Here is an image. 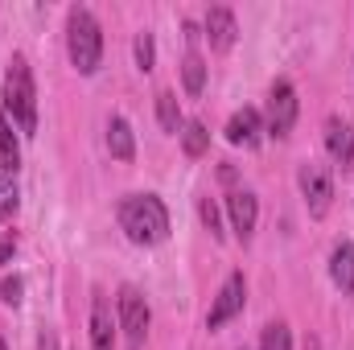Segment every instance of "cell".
Listing matches in <instances>:
<instances>
[{
  "label": "cell",
  "instance_id": "6da1fadb",
  "mask_svg": "<svg viewBox=\"0 0 354 350\" xmlns=\"http://www.w3.org/2000/svg\"><path fill=\"white\" fill-rule=\"evenodd\" d=\"M115 219H120V231L140 248L169 239V210L157 194H124L115 206Z\"/></svg>",
  "mask_w": 354,
  "mask_h": 350
},
{
  "label": "cell",
  "instance_id": "7a4b0ae2",
  "mask_svg": "<svg viewBox=\"0 0 354 350\" xmlns=\"http://www.w3.org/2000/svg\"><path fill=\"white\" fill-rule=\"evenodd\" d=\"M4 116H12V124L25 136H33V128H37V87H33V71L21 54L8 62V75H4Z\"/></svg>",
  "mask_w": 354,
  "mask_h": 350
},
{
  "label": "cell",
  "instance_id": "3957f363",
  "mask_svg": "<svg viewBox=\"0 0 354 350\" xmlns=\"http://www.w3.org/2000/svg\"><path fill=\"white\" fill-rule=\"evenodd\" d=\"M66 54H71L79 75H95V66L103 58V29L91 17V8H71V17H66Z\"/></svg>",
  "mask_w": 354,
  "mask_h": 350
},
{
  "label": "cell",
  "instance_id": "277c9868",
  "mask_svg": "<svg viewBox=\"0 0 354 350\" xmlns=\"http://www.w3.org/2000/svg\"><path fill=\"white\" fill-rule=\"evenodd\" d=\"M301 194H305V206H309V214L313 219H326L330 214V202H334V181H330V169L326 165H317V161H305L301 165Z\"/></svg>",
  "mask_w": 354,
  "mask_h": 350
},
{
  "label": "cell",
  "instance_id": "5b68a950",
  "mask_svg": "<svg viewBox=\"0 0 354 350\" xmlns=\"http://www.w3.org/2000/svg\"><path fill=\"white\" fill-rule=\"evenodd\" d=\"M297 111H301L297 87H292L288 79H276L272 91H268V132H272V136H288L292 124H297Z\"/></svg>",
  "mask_w": 354,
  "mask_h": 350
},
{
  "label": "cell",
  "instance_id": "8992f818",
  "mask_svg": "<svg viewBox=\"0 0 354 350\" xmlns=\"http://www.w3.org/2000/svg\"><path fill=\"white\" fill-rule=\"evenodd\" d=\"M243 301H248V280H243V272H231V276L223 280V288H218L210 313H206V330H218V326H227L231 317H239V313H243Z\"/></svg>",
  "mask_w": 354,
  "mask_h": 350
},
{
  "label": "cell",
  "instance_id": "52a82bcc",
  "mask_svg": "<svg viewBox=\"0 0 354 350\" xmlns=\"http://www.w3.org/2000/svg\"><path fill=\"white\" fill-rule=\"evenodd\" d=\"M120 330H124V338H128L132 350L140 347L145 334H149V301H145L140 288H132V284L120 288Z\"/></svg>",
  "mask_w": 354,
  "mask_h": 350
},
{
  "label": "cell",
  "instance_id": "ba28073f",
  "mask_svg": "<svg viewBox=\"0 0 354 350\" xmlns=\"http://www.w3.org/2000/svg\"><path fill=\"white\" fill-rule=\"evenodd\" d=\"M227 214H231V231L248 243L252 231H256V223H260V202H256V194H252V190H235V194L227 198Z\"/></svg>",
  "mask_w": 354,
  "mask_h": 350
},
{
  "label": "cell",
  "instance_id": "9c48e42d",
  "mask_svg": "<svg viewBox=\"0 0 354 350\" xmlns=\"http://www.w3.org/2000/svg\"><path fill=\"white\" fill-rule=\"evenodd\" d=\"M202 29H206V37H210V50H231V46H235V33H239L235 12H231V8H223V4H214V8L206 12Z\"/></svg>",
  "mask_w": 354,
  "mask_h": 350
},
{
  "label": "cell",
  "instance_id": "30bf717a",
  "mask_svg": "<svg viewBox=\"0 0 354 350\" xmlns=\"http://www.w3.org/2000/svg\"><path fill=\"white\" fill-rule=\"evenodd\" d=\"M260 132H264V116H260L256 107H239V111L227 120V140H231V145L252 149V145H260Z\"/></svg>",
  "mask_w": 354,
  "mask_h": 350
},
{
  "label": "cell",
  "instance_id": "8fae6325",
  "mask_svg": "<svg viewBox=\"0 0 354 350\" xmlns=\"http://www.w3.org/2000/svg\"><path fill=\"white\" fill-rule=\"evenodd\" d=\"M326 149H330L334 165H342V169L354 165V132H351L346 120H338V116L326 120Z\"/></svg>",
  "mask_w": 354,
  "mask_h": 350
},
{
  "label": "cell",
  "instance_id": "7c38bea8",
  "mask_svg": "<svg viewBox=\"0 0 354 350\" xmlns=\"http://www.w3.org/2000/svg\"><path fill=\"white\" fill-rule=\"evenodd\" d=\"M91 347L95 350H115V326H111V305L103 293L91 297Z\"/></svg>",
  "mask_w": 354,
  "mask_h": 350
},
{
  "label": "cell",
  "instance_id": "4fadbf2b",
  "mask_svg": "<svg viewBox=\"0 0 354 350\" xmlns=\"http://www.w3.org/2000/svg\"><path fill=\"white\" fill-rule=\"evenodd\" d=\"M330 276H334V284L342 293H354V243L351 239L334 243V252H330Z\"/></svg>",
  "mask_w": 354,
  "mask_h": 350
},
{
  "label": "cell",
  "instance_id": "5bb4252c",
  "mask_svg": "<svg viewBox=\"0 0 354 350\" xmlns=\"http://www.w3.org/2000/svg\"><path fill=\"white\" fill-rule=\"evenodd\" d=\"M107 149H111L115 161H132L136 157V136H132V124L124 116H111V124H107Z\"/></svg>",
  "mask_w": 354,
  "mask_h": 350
},
{
  "label": "cell",
  "instance_id": "9a60e30c",
  "mask_svg": "<svg viewBox=\"0 0 354 350\" xmlns=\"http://www.w3.org/2000/svg\"><path fill=\"white\" fill-rule=\"evenodd\" d=\"M181 149H185V157H202L210 149V132H206L202 120H185L181 124Z\"/></svg>",
  "mask_w": 354,
  "mask_h": 350
},
{
  "label": "cell",
  "instance_id": "2e32d148",
  "mask_svg": "<svg viewBox=\"0 0 354 350\" xmlns=\"http://www.w3.org/2000/svg\"><path fill=\"white\" fill-rule=\"evenodd\" d=\"M17 165H21V149H17V136H12L8 116H0V174H12Z\"/></svg>",
  "mask_w": 354,
  "mask_h": 350
},
{
  "label": "cell",
  "instance_id": "e0dca14e",
  "mask_svg": "<svg viewBox=\"0 0 354 350\" xmlns=\"http://www.w3.org/2000/svg\"><path fill=\"white\" fill-rule=\"evenodd\" d=\"M157 120H161L165 132H177V136H181V124H185V120H181V107H177L174 91H161V95H157Z\"/></svg>",
  "mask_w": 354,
  "mask_h": 350
},
{
  "label": "cell",
  "instance_id": "ac0fdd59",
  "mask_svg": "<svg viewBox=\"0 0 354 350\" xmlns=\"http://www.w3.org/2000/svg\"><path fill=\"white\" fill-rule=\"evenodd\" d=\"M181 83L189 95H198V91L206 87V62H202V54L198 50H189L185 54V62H181Z\"/></svg>",
  "mask_w": 354,
  "mask_h": 350
},
{
  "label": "cell",
  "instance_id": "d6986e66",
  "mask_svg": "<svg viewBox=\"0 0 354 350\" xmlns=\"http://www.w3.org/2000/svg\"><path fill=\"white\" fill-rule=\"evenodd\" d=\"M260 350H292V334L284 322H268L260 334Z\"/></svg>",
  "mask_w": 354,
  "mask_h": 350
},
{
  "label": "cell",
  "instance_id": "ffe728a7",
  "mask_svg": "<svg viewBox=\"0 0 354 350\" xmlns=\"http://www.w3.org/2000/svg\"><path fill=\"white\" fill-rule=\"evenodd\" d=\"M136 66H140V71H153V66H157V46H153V33H140V37H136Z\"/></svg>",
  "mask_w": 354,
  "mask_h": 350
},
{
  "label": "cell",
  "instance_id": "44dd1931",
  "mask_svg": "<svg viewBox=\"0 0 354 350\" xmlns=\"http://www.w3.org/2000/svg\"><path fill=\"white\" fill-rule=\"evenodd\" d=\"M198 214H202L206 231H210L214 239H223V214H218V206H214L210 198H202V202H198Z\"/></svg>",
  "mask_w": 354,
  "mask_h": 350
},
{
  "label": "cell",
  "instance_id": "7402d4cb",
  "mask_svg": "<svg viewBox=\"0 0 354 350\" xmlns=\"http://www.w3.org/2000/svg\"><path fill=\"white\" fill-rule=\"evenodd\" d=\"M17 210V181L12 174H0V219H8Z\"/></svg>",
  "mask_w": 354,
  "mask_h": 350
},
{
  "label": "cell",
  "instance_id": "603a6c76",
  "mask_svg": "<svg viewBox=\"0 0 354 350\" xmlns=\"http://www.w3.org/2000/svg\"><path fill=\"white\" fill-rule=\"evenodd\" d=\"M21 288H25L21 276H4V280H0V301H4V305H17V301H21Z\"/></svg>",
  "mask_w": 354,
  "mask_h": 350
},
{
  "label": "cell",
  "instance_id": "cb8c5ba5",
  "mask_svg": "<svg viewBox=\"0 0 354 350\" xmlns=\"http://www.w3.org/2000/svg\"><path fill=\"white\" fill-rule=\"evenodd\" d=\"M4 260H12V243H8V239H0V264Z\"/></svg>",
  "mask_w": 354,
  "mask_h": 350
},
{
  "label": "cell",
  "instance_id": "d4e9b609",
  "mask_svg": "<svg viewBox=\"0 0 354 350\" xmlns=\"http://www.w3.org/2000/svg\"><path fill=\"white\" fill-rule=\"evenodd\" d=\"M41 350H54V334H41Z\"/></svg>",
  "mask_w": 354,
  "mask_h": 350
},
{
  "label": "cell",
  "instance_id": "484cf974",
  "mask_svg": "<svg viewBox=\"0 0 354 350\" xmlns=\"http://www.w3.org/2000/svg\"><path fill=\"white\" fill-rule=\"evenodd\" d=\"M0 350H8V347H4V342H0Z\"/></svg>",
  "mask_w": 354,
  "mask_h": 350
}]
</instances>
